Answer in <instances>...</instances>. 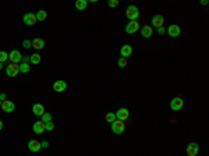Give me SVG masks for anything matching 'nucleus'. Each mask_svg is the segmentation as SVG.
Returning <instances> with one entry per match:
<instances>
[{
    "label": "nucleus",
    "instance_id": "f8f14e48",
    "mask_svg": "<svg viewBox=\"0 0 209 156\" xmlns=\"http://www.w3.org/2000/svg\"><path fill=\"white\" fill-rule=\"evenodd\" d=\"M2 109L4 113H13L15 110V105L11 100H4V102H2Z\"/></svg>",
    "mask_w": 209,
    "mask_h": 156
},
{
    "label": "nucleus",
    "instance_id": "c85d7f7f",
    "mask_svg": "<svg viewBox=\"0 0 209 156\" xmlns=\"http://www.w3.org/2000/svg\"><path fill=\"white\" fill-rule=\"evenodd\" d=\"M22 46H24L25 49H29V47H32V42L28 41V39H25V41L22 42Z\"/></svg>",
    "mask_w": 209,
    "mask_h": 156
},
{
    "label": "nucleus",
    "instance_id": "20e7f679",
    "mask_svg": "<svg viewBox=\"0 0 209 156\" xmlns=\"http://www.w3.org/2000/svg\"><path fill=\"white\" fill-rule=\"evenodd\" d=\"M183 106H184V100H183V98H180V96H176L170 100V107H172V110H174V111L181 110Z\"/></svg>",
    "mask_w": 209,
    "mask_h": 156
},
{
    "label": "nucleus",
    "instance_id": "dca6fc26",
    "mask_svg": "<svg viewBox=\"0 0 209 156\" xmlns=\"http://www.w3.org/2000/svg\"><path fill=\"white\" fill-rule=\"evenodd\" d=\"M141 29V36L142 38H150V36L153 35V28L150 27V25H144L142 28H139Z\"/></svg>",
    "mask_w": 209,
    "mask_h": 156
},
{
    "label": "nucleus",
    "instance_id": "4be33fe9",
    "mask_svg": "<svg viewBox=\"0 0 209 156\" xmlns=\"http://www.w3.org/2000/svg\"><path fill=\"white\" fill-rule=\"evenodd\" d=\"M18 66H20V72H22V74L29 72V70H31L29 63H24V61H21V64H18Z\"/></svg>",
    "mask_w": 209,
    "mask_h": 156
},
{
    "label": "nucleus",
    "instance_id": "c9c22d12",
    "mask_svg": "<svg viewBox=\"0 0 209 156\" xmlns=\"http://www.w3.org/2000/svg\"><path fill=\"white\" fill-rule=\"evenodd\" d=\"M2 130H3V121L0 120V131H2Z\"/></svg>",
    "mask_w": 209,
    "mask_h": 156
},
{
    "label": "nucleus",
    "instance_id": "1a4fd4ad",
    "mask_svg": "<svg viewBox=\"0 0 209 156\" xmlns=\"http://www.w3.org/2000/svg\"><path fill=\"white\" fill-rule=\"evenodd\" d=\"M139 28L141 27H139L138 21H130V22H127V25H125V32L131 35V33H135Z\"/></svg>",
    "mask_w": 209,
    "mask_h": 156
},
{
    "label": "nucleus",
    "instance_id": "6ab92c4d",
    "mask_svg": "<svg viewBox=\"0 0 209 156\" xmlns=\"http://www.w3.org/2000/svg\"><path fill=\"white\" fill-rule=\"evenodd\" d=\"M32 42V47L33 49H36V50H41V49H43L45 47V41L42 38H35L33 41H31Z\"/></svg>",
    "mask_w": 209,
    "mask_h": 156
},
{
    "label": "nucleus",
    "instance_id": "4468645a",
    "mask_svg": "<svg viewBox=\"0 0 209 156\" xmlns=\"http://www.w3.org/2000/svg\"><path fill=\"white\" fill-rule=\"evenodd\" d=\"M28 149H29L31 152H33V153L39 152V150L42 149L41 142H39V141H36V139H31V141L28 142Z\"/></svg>",
    "mask_w": 209,
    "mask_h": 156
},
{
    "label": "nucleus",
    "instance_id": "393cba45",
    "mask_svg": "<svg viewBox=\"0 0 209 156\" xmlns=\"http://www.w3.org/2000/svg\"><path fill=\"white\" fill-rule=\"evenodd\" d=\"M117 66L121 67V68H124V67H127V58L124 57H120L119 60H117Z\"/></svg>",
    "mask_w": 209,
    "mask_h": 156
},
{
    "label": "nucleus",
    "instance_id": "a211bd4d",
    "mask_svg": "<svg viewBox=\"0 0 209 156\" xmlns=\"http://www.w3.org/2000/svg\"><path fill=\"white\" fill-rule=\"evenodd\" d=\"M32 111H33V114H35V116L41 117L42 114L45 113V107H43V105H41V103H35V105L32 106Z\"/></svg>",
    "mask_w": 209,
    "mask_h": 156
},
{
    "label": "nucleus",
    "instance_id": "f257e3e1",
    "mask_svg": "<svg viewBox=\"0 0 209 156\" xmlns=\"http://www.w3.org/2000/svg\"><path fill=\"white\" fill-rule=\"evenodd\" d=\"M125 15H127V18L130 20V21H137L139 17V10L137 6L131 4L127 7V10H125Z\"/></svg>",
    "mask_w": 209,
    "mask_h": 156
},
{
    "label": "nucleus",
    "instance_id": "cd10ccee",
    "mask_svg": "<svg viewBox=\"0 0 209 156\" xmlns=\"http://www.w3.org/2000/svg\"><path fill=\"white\" fill-rule=\"evenodd\" d=\"M107 6H109V7H110V8H114V7H117V6H119V0H109Z\"/></svg>",
    "mask_w": 209,
    "mask_h": 156
},
{
    "label": "nucleus",
    "instance_id": "a878e982",
    "mask_svg": "<svg viewBox=\"0 0 209 156\" xmlns=\"http://www.w3.org/2000/svg\"><path fill=\"white\" fill-rule=\"evenodd\" d=\"M105 119H106V121H107V123H113L114 120H116V114H114V113H111V111H110V113H107V114H106V117H105Z\"/></svg>",
    "mask_w": 209,
    "mask_h": 156
},
{
    "label": "nucleus",
    "instance_id": "e433bc0d",
    "mask_svg": "<svg viewBox=\"0 0 209 156\" xmlns=\"http://www.w3.org/2000/svg\"><path fill=\"white\" fill-rule=\"evenodd\" d=\"M3 68V63H0V70H2Z\"/></svg>",
    "mask_w": 209,
    "mask_h": 156
},
{
    "label": "nucleus",
    "instance_id": "2f4dec72",
    "mask_svg": "<svg viewBox=\"0 0 209 156\" xmlns=\"http://www.w3.org/2000/svg\"><path fill=\"white\" fill-rule=\"evenodd\" d=\"M41 146L43 148V149H47V148H49V142H47V141H42L41 142Z\"/></svg>",
    "mask_w": 209,
    "mask_h": 156
},
{
    "label": "nucleus",
    "instance_id": "5701e85b",
    "mask_svg": "<svg viewBox=\"0 0 209 156\" xmlns=\"http://www.w3.org/2000/svg\"><path fill=\"white\" fill-rule=\"evenodd\" d=\"M35 15H36V20H38V21H45V20H46V17H47V13L45 10H39Z\"/></svg>",
    "mask_w": 209,
    "mask_h": 156
},
{
    "label": "nucleus",
    "instance_id": "6e6552de",
    "mask_svg": "<svg viewBox=\"0 0 209 156\" xmlns=\"http://www.w3.org/2000/svg\"><path fill=\"white\" fill-rule=\"evenodd\" d=\"M167 33H169V36H172V38H178L181 33V28L178 27L177 24H172L167 28Z\"/></svg>",
    "mask_w": 209,
    "mask_h": 156
},
{
    "label": "nucleus",
    "instance_id": "f3484780",
    "mask_svg": "<svg viewBox=\"0 0 209 156\" xmlns=\"http://www.w3.org/2000/svg\"><path fill=\"white\" fill-rule=\"evenodd\" d=\"M32 130L35 134H43L45 132V123L42 121H35L32 125Z\"/></svg>",
    "mask_w": 209,
    "mask_h": 156
},
{
    "label": "nucleus",
    "instance_id": "39448f33",
    "mask_svg": "<svg viewBox=\"0 0 209 156\" xmlns=\"http://www.w3.org/2000/svg\"><path fill=\"white\" fill-rule=\"evenodd\" d=\"M8 60H10V63H15V64H18V63H21L22 61V54L18 52V50H11L10 53H8Z\"/></svg>",
    "mask_w": 209,
    "mask_h": 156
},
{
    "label": "nucleus",
    "instance_id": "0eeeda50",
    "mask_svg": "<svg viewBox=\"0 0 209 156\" xmlns=\"http://www.w3.org/2000/svg\"><path fill=\"white\" fill-rule=\"evenodd\" d=\"M114 114H116V120H120V121H125V120L130 117V111H128V109H125V107L119 109Z\"/></svg>",
    "mask_w": 209,
    "mask_h": 156
},
{
    "label": "nucleus",
    "instance_id": "423d86ee",
    "mask_svg": "<svg viewBox=\"0 0 209 156\" xmlns=\"http://www.w3.org/2000/svg\"><path fill=\"white\" fill-rule=\"evenodd\" d=\"M187 156H197L198 152H199V146H198L197 142H189L188 145H187Z\"/></svg>",
    "mask_w": 209,
    "mask_h": 156
},
{
    "label": "nucleus",
    "instance_id": "72a5a7b5",
    "mask_svg": "<svg viewBox=\"0 0 209 156\" xmlns=\"http://www.w3.org/2000/svg\"><path fill=\"white\" fill-rule=\"evenodd\" d=\"M6 98H7V96H6V93H0V100H2V102H4Z\"/></svg>",
    "mask_w": 209,
    "mask_h": 156
},
{
    "label": "nucleus",
    "instance_id": "473e14b6",
    "mask_svg": "<svg viewBox=\"0 0 209 156\" xmlns=\"http://www.w3.org/2000/svg\"><path fill=\"white\" fill-rule=\"evenodd\" d=\"M22 61L24 63H29V57L28 56H22Z\"/></svg>",
    "mask_w": 209,
    "mask_h": 156
},
{
    "label": "nucleus",
    "instance_id": "9d476101",
    "mask_svg": "<svg viewBox=\"0 0 209 156\" xmlns=\"http://www.w3.org/2000/svg\"><path fill=\"white\" fill-rule=\"evenodd\" d=\"M150 22H152V27H155L156 29L160 27H163V22H164V17L162 15V14H156V15L152 17V20H150Z\"/></svg>",
    "mask_w": 209,
    "mask_h": 156
},
{
    "label": "nucleus",
    "instance_id": "7ed1b4c3",
    "mask_svg": "<svg viewBox=\"0 0 209 156\" xmlns=\"http://www.w3.org/2000/svg\"><path fill=\"white\" fill-rule=\"evenodd\" d=\"M18 72H20V66L15 63H10L7 67H6V74H7V77L14 78V77L18 75Z\"/></svg>",
    "mask_w": 209,
    "mask_h": 156
},
{
    "label": "nucleus",
    "instance_id": "b1692460",
    "mask_svg": "<svg viewBox=\"0 0 209 156\" xmlns=\"http://www.w3.org/2000/svg\"><path fill=\"white\" fill-rule=\"evenodd\" d=\"M41 117H42L41 121H42V123H45V124H46V123H49V121H52V114L47 113V111H45V113L42 114Z\"/></svg>",
    "mask_w": 209,
    "mask_h": 156
},
{
    "label": "nucleus",
    "instance_id": "bb28decb",
    "mask_svg": "<svg viewBox=\"0 0 209 156\" xmlns=\"http://www.w3.org/2000/svg\"><path fill=\"white\" fill-rule=\"evenodd\" d=\"M6 60H8V53L7 52H0V63H4Z\"/></svg>",
    "mask_w": 209,
    "mask_h": 156
},
{
    "label": "nucleus",
    "instance_id": "4c0bfd02",
    "mask_svg": "<svg viewBox=\"0 0 209 156\" xmlns=\"http://www.w3.org/2000/svg\"><path fill=\"white\" fill-rule=\"evenodd\" d=\"M0 107H2V100H0Z\"/></svg>",
    "mask_w": 209,
    "mask_h": 156
},
{
    "label": "nucleus",
    "instance_id": "9b49d317",
    "mask_svg": "<svg viewBox=\"0 0 209 156\" xmlns=\"http://www.w3.org/2000/svg\"><path fill=\"white\" fill-rule=\"evenodd\" d=\"M22 21L31 27V25H35L38 20H36V15L33 13H27V14H24V17H22Z\"/></svg>",
    "mask_w": 209,
    "mask_h": 156
},
{
    "label": "nucleus",
    "instance_id": "7c9ffc66",
    "mask_svg": "<svg viewBox=\"0 0 209 156\" xmlns=\"http://www.w3.org/2000/svg\"><path fill=\"white\" fill-rule=\"evenodd\" d=\"M158 33H159V35H164V33H166V28H164V27L158 28Z\"/></svg>",
    "mask_w": 209,
    "mask_h": 156
},
{
    "label": "nucleus",
    "instance_id": "c756f323",
    "mask_svg": "<svg viewBox=\"0 0 209 156\" xmlns=\"http://www.w3.org/2000/svg\"><path fill=\"white\" fill-rule=\"evenodd\" d=\"M53 128H54V124H53L52 121H49V123H46V124H45V130H47V131H52Z\"/></svg>",
    "mask_w": 209,
    "mask_h": 156
},
{
    "label": "nucleus",
    "instance_id": "aec40b11",
    "mask_svg": "<svg viewBox=\"0 0 209 156\" xmlns=\"http://www.w3.org/2000/svg\"><path fill=\"white\" fill-rule=\"evenodd\" d=\"M74 6H75V8H77L78 11H82V10H85V8H86L88 2H86V0H77Z\"/></svg>",
    "mask_w": 209,
    "mask_h": 156
},
{
    "label": "nucleus",
    "instance_id": "ddd939ff",
    "mask_svg": "<svg viewBox=\"0 0 209 156\" xmlns=\"http://www.w3.org/2000/svg\"><path fill=\"white\" fill-rule=\"evenodd\" d=\"M53 89H54L56 92H59V93L64 92V91L67 89V84H66V81H63V80H57L54 84H53Z\"/></svg>",
    "mask_w": 209,
    "mask_h": 156
},
{
    "label": "nucleus",
    "instance_id": "412c9836",
    "mask_svg": "<svg viewBox=\"0 0 209 156\" xmlns=\"http://www.w3.org/2000/svg\"><path fill=\"white\" fill-rule=\"evenodd\" d=\"M41 60H42V57H41V54H39V53H33V54L29 56V61L32 64H39V63H41Z\"/></svg>",
    "mask_w": 209,
    "mask_h": 156
},
{
    "label": "nucleus",
    "instance_id": "f03ea898",
    "mask_svg": "<svg viewBox=\"0 0 209 156\" xmlns=\"http://www.w3.org/2000/svg\"><path fill=\"white\" fill-rule=\"evenodd\" d=\"M111 131H113L114 134H117V135H120V134H124V131H125V123L124 121H120V120H114V121L111 123Z\"/></svg>",
    "mask_w": 209,
    "mask_h": 156
},
{
    "label": "nucleus",
    "instance_id": "2eb2a0df",
    "mask_svg": "<svg viewBox=\"0 0 209 156\" xmlns=\"http://www.w3.org/2000/svg\"><path fill=\"white\" fill-rule=\"evenodd\" d=\"M120 54L124 58L130 57V56L133 54V46H131V45H123L121 49H120Z\"/></svg>",
    "mask_w": 209,
    "mask_h": 156
},
{
    "label": "nucleus",
    "instance_id": "f704fd0d",
    "mask_svg": "<svg viewBox=\"0 0 209 156\" xmlns=\"http://www.w3.org/2000/svg\"><path fill=\"white\" fill-rule=\"evenodd\" d=\"M201 4H202V6H206V4H208V2H206V0H203V2H201Z\"/></svg>",
    "mask_w": 209,
    "mask_h": 156
}]
</instances>
